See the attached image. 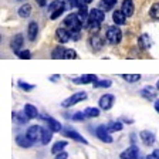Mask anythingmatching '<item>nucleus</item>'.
<instances>
[{
  "label": "nucleus",
  "instance_id": "obj_1",
  "mask_svg": "<svg viewBox=\"0 0 159 159\" xmlns=\"http://www.w3.org/2000/svg\"><path fill=\"white\" fill-rule=\"evenodd\" d=\"M105 39L109 44H118L119 41H121V39H122V33H121V30L116 26H111L107 30Z\"/></svg>",
  "mask_w": 159,
  "mask_h": 159
},
{
  "label": "nucleus",
  "instance_id": "obj_2",
  "mask_svg": "<svg viewBox=\"0 0 159 159\" xmlns=\"http://www.w3.org/2000/svg\"><path fill=\"white\" fill-rule=\"evenodd\" d=\"M64 24L70 29V31H80L81 27H83V23H81L78 14H70V16H67V19L64 20Z\"/></svg>",
  "mask_w": 159,
  "mask_h": 159
},
{
  "label": "nucleus",
  "instance_id": "obj_3",
  "mask_svg": "<svg viewBox=\"0 0 159 159\" xmlns=\"http://www.w3.org/2000/svg\"><path fill=\"white\" fill-rule=\"evenodd\" d=\"M85 98H87V93H84V91L83 93H75L71 97H68L67 99H64L63 102H61V105H63L64 108H70V107H73V105H75V104L84 101Z\"/></svg>",
  "mask_w": 159,
  "mask_h": 159
},
{
  "label": "nucleus",
  "instance_id": "obj_4",
  "mask_svg": "<svg viewBox=\"0 0 159 159\" xmlns=\"http://www.w3.org/2000/svg\"><path fill=\"white\" fill-rule=\"evenodd\" d=\"M97 136H98L102 142H107V143H111L114 141L112 136H111V132H109L108 129H107V125H99L95 131Z\"/></svg>",
  "mask_w": 159,
  "mask_h": 159
},
{
  "label": "nucleus",
  "instance_id": "obj_5",
  "mask_svg": "<svg viewBox=\"0 0 159 159\" xmlns=\"http://www.w3.org/2000/svg\"><path fill=\"white\" fill-rule=\"evenodd\" d=\"M27 136H29L33 142H36V141H39V139H41V135H43V128L39 125H33L30 126L29 129H27Z\"/></svg>",
  "mask_w": 159,
  "mask_h": 159
},
{
  "label": "nucleus",
  "instance_id": "obj_6",
  "mask_svg": "<svg viewBox=\"0 0 159 159\" xmlns=\"http://www.w3.org/2000/svg\"><path fill=\"white\" fill-rule=\"evenodd\" d=\"M114 101H115V97L111 95V94H105V95H102L101 98H99L98 105L102 109L108 111V109H111V107L114 105Z\"/></svg>",
  "mask_w": 159,
  "mask_h": 159
},
{
  "label": "nucleus",
  "instance_id": "obj_7",
  "mask_svg": "<svg viewBox=\"0 0 159 159\" xmlns=\"http://www.w3.org/2000/svg\"><path fill=\"white\" fill-rule=\"evenodd\" d=\"M138 158H139V149L135 145L129 146L128 149H125L121 153V159H138Z\"/></svg>",
  "mask_w": 159,
  "mask_h": 159
},
{
  "label": "nucleus",
  "instance_id": "obj_8",
  "mask_svg": "<svg viewBox=\"0 0 159 159\" xmlns=\"http://www.w3.org/2000/svg\"><path fill=\"white\" fill-rule=\"evenodd\" d=\"M23 43H24L23 34H16L13 37V40H11V43H10V47H11V50H13L14 53H19L20 50H21V47H23Z\"/></svg>",
  "mask_w": 159,
  "mask_h": 159
},
{
  "label": "nucleus",
  "instance_id": "obj_9",
  "mask_svg": "<svg viewBox=\"0 0 159 159\" xmlns=\"http://www.w3.org/2000/svg\"><path fill=\"white\" fill-rule=\"evenodd\" d=\"M105 19V14L101 9H93L89 11V21H95V23H101Z\"/></svg>",
  "mask_w": 159,
  "mask_h": 159
},
{
  "label": "nucleus",
  "instance_id": "obj_10",
  "mask_svg": "<svg viewBox=\"0 0 159 159\" xmlns=\"http://www.w3.org/2000/svg\"><path fill=\"white\" fill-rule=\"evenodd\" d=\"M16 143L20 146V148H30L34 142L29 138V136H27V134H24V135H17Z\"/></svg>",
  "mask_w": 159,
  "mask_h": 159
},
{
  "label": "nucleus",
  "instance_id": "obj_11",
  "mask_svg": "<svg viewBox=\"0 0 159 159\" xmlns=\"http://www.w3.org/2000/svg\"><path fill=\"white\" fill-rule=\"evenodd\" d=\"M95 81H97V75H94V74H85V75L74 78V83L75 84H91V83L94 84Z\"/></svg>",
  "mask_w": 159,
  "mask_h": 159
},
{
  "label": "nucleus",
  "instance_id": "obj_12",
  "mask_svg": "<svg viewBox=\"0 0 159 159\" xmlns=\"http://www.w3.org/2000/svg\"><path fill=\"white\" fill-rule=\"evenodd\" d=\"M141 139H142V142L145 143L146 146H151L155 143V135H153L151 131H142L141 132Z\"/></svg>",
  "mask_w": 159,
  "mask_h": 159
},
{
  "label": "nucleus",
  "instance_id": "obj_13",
  "mask_svg": "<svg viewBox=\"0 0 159 159\" xmlns=\"http://www.w3.org/2000/svg\"><path fill=\"white\" fill-rule=\"evenodd\" d=\"M56 36H57L60 43H67V41H70V39H71L70 30H66V29H57Z\"/></svg>",
  "mask_w": 159,
  "mask_h": 159
},
{
  "label": "nucleus",
  "instance_id": "obj_14",
  "mask_svg": "<svg viewBox=\"0 0 159 159\" xmlns=\"http://www.w3.org/2000/svg\"><path fill=\"white\" fill-rule=\"evenodd\" d=\"M121 10H122V13L126 17H131L134 14V2L132 0H124Z\"/></svg>",
  "mask_w": 159,
  "mask_h": 159
},
{
  "label": "nucleus",
  "instance_id": "obj_15",
  "mask_svg": "<svg viewBox=\"0 0 159 159\" xmlns=\"http://www.w3.org/2000/svg\"><path fill=\"white\" fill-rule=\"evenodd\" d=\"M37 33H39V26H37L36 21H31L29 24V29H27V36H29L30 41H34L37 37Z\"/></svg>",
  "mask_w": 159,
  "mask_h": 159
},
{
  "label": "nucleus",
  "instance_id": "obj_16",
  "mask_svg": "<svg viewBox=\"0 0 159 159\" xmlns=\"http://www.w3.org/2000/svg\"><path fill=\"white\" fill-rule=\"evenodd\" d=\"M64 135L68 136V138H71V139H74V141H77V142L88 143V142H87V139L84 138L83 135H80L78 132H75V131H64Z\"/></svg>",
  "mask_w": 159,
  "mask_h": 159
},
{
  "label": "nucleus",
  "instance_id": "obj_17",
  "mask_svg": "<svg viewBox=\"0 0 159 159\" xmlns=\"http://www.w3.org/2000/svg\"><path fill=\"white\" fill-rule=\"evenodd\" d=\"M46 121L48 122V128L53 131V132H60L61 129H63V126H61V124L58 122V121H56L54 118H51V116H47Z\"/></svg>",
  "mask_w": 159,
  "mask_h": 159
},
{
  "label": "nucleus",
  "instance_id": "obj_18",
  "mask_svg": "<svg viewBox=\"0 0 159 159\" xmlns=\"http://www.w3.org/2000/svg\"><path fill=\"white\" fill-rule=\"evenodd\" d=\"M24 112L27 114V116H29L30 119L39 116V111H37V108L34 105H31V104H26V105H24Z\"/></svg>",
  "mask_w": 159,
  "mask_h": 159
},
{
  "label": "nucleus",
  "instance_id": "obj_19",
  "mask_svg": "<svg viewBox=\"0 0 159 159\" xmlns=\"http://www.w3.org/2000/svg\"><path fill=\"white\" fill-rule=\"evenodd\" d=\"M125 19H126V16L122 13V10H116V11H114L112 20H114V23H115L116 26H119V24H124V23H125Z\"/></svg>",
  "mask_w": 159,
  "mask_h": 159
},
{
  "label": "nucleus",
  "instance_id": "obj_20",
  "mask_svg": "<svg viewBox=\"0 0 159 159\" xmlns=\"http://www.w3.org/2000/svg\"><path fill=\"white\" fill-rule=\"evenodd\" d=\"M51 138H53V131L50 128H43V135H41V141L40 142L43 145H47L51 141Z\"/></svg>",
  "mask_w": 159,
  "mask_h": 159
},
{
  "label": "nucleus",
  "instance_id": "obj_21",
  "mask_svg": "<svg viewBox=\"0 0 159 159\" xmlns=\"http://www.w3.org/2000/svg\"><path fill=\"white\" fill-rule=\"evenodd\" d=\"M141 95H142L143 98H146V99H153L156 97L155 88H152V87H145V88L141 91Z\"/></svg>",
  "mask_w": 159,
  "mask_h": 159
},
{
  "label": "nucleus",
  "instance_id": "obj_22",
  "mask_svg": "<svg viewBox=\"0 0 159 159\" xmlns=\"http://www.w3.org/2000/svg\"><path fill=\"white\" fill-rule=\"evenodd\" d=\"M102 44H104V41H102V39L101 37H98L95 34V36H93L91 37V46H93V48L94 50H101V47H102Z\"/></svg>",
  "mask_w": 159,
  "mask_h": 159
},
{
  "label": "nucleus",
  "instance_id": "obj_23",
  "mask_svg": "<svg viewBox=\"0 0 159 159\" xmlns=\"http://www.w3.org/2000/svg\"><path fill=\"white\" fill-rule=\"evenodd\" d=\"M67 146V142L66 141H58V142H56L53 145V148H51V152L54 153V155H57V153L63 152V149Z\"/></svg>",
  "mask_w": 159,
  "mask_h": 159
},
{
  "label": "nucleus",
  "instance_id": "obj_24",
  "mask_svg": "<svg viewBox=\"0 0 159 159\" xmlns=\"http://www.w3.org/2000/svg\"><path fill=\"white\" fill-rule=\"evenodd\" d=\"M139 46L142 47V48H149L151 47V37L148 36V34H142V36L139 37Z\"/></svg>",
  "mask_w": 159,
  "mask_h": 159
},
{
  "label": "nucleus",
  "instance_id": "obj_25",
  "mask_svg": "<svg viewBox=\"0 0 159 159\" xmlns=\"http://www.w3.org/2000/svg\"><path fill=\"white\" fill-rule=\"evenodd\" d=\"M13 118L16 119L19 124H26L27 121H29V116H27V114L24 112V111H21V112H16V114H13Z\"/></svg>",
  "mask_w": 159,
  "mask_h": 159
},
{
  "label": "nucleus",
  "instance_id": "obj_26",
  "mask_svg": "<svg viewBox=\"0 0 159 159\" xmlns=\"http://www.w3.org/2000/svg\"><path fill=\"white\" fill-rule=\"evenodd\" d=\"M66 50L64 47H57V48H54L53 54H51V57H53L54 60H60V58H64V56H66Z\"/></svg>",
  "mask_w": 159,
  "mask_h": 159
},
{
  "label": "nucleus",
  "instance_id": "obj_27",
  "mask_svg": "<svg viewBox=\"0 0 159 159\" xmlns=\"http://www.w3.org/2000/svg\"><path fill=\"white\" fill-rule=\"evenodd\" d=\"M31 14V6L30 4H23L19 9V16L20 17H29Z\"/></svg>",
  "mask_w": 159,
  "mask_h": 159
},
{
  "label": "nucleus",
  "instance_id": "obj_28",
  "mask_svg": "<svg viewBox=\"0 0 159 159\" xmlns=\"http://www.w3.org/2000/svg\"><path fill=\"white\" fill-rule=\"evenodd\" d=\"M107 129H108L109 132H119V131L122 129V124L112 121V122H109L108 125H107Z\"/></svg>",
  "mask_w": 159,
  "mask_h": 159
},
{
  "label": "nucleus",
  "instance_id": "obj_29",
  "mask_svg": "<svg viewBox=\"0 0 159 159\" xmlns=\"http://www.w3.org/2000/svg\"><path fill=\"white\" fill-rule=\"evenodd\" d=\"M87 118H95V116L99 115V109L98 108H93V107H88V108L84 111Z\"/></svg>",
  "mask_w": 159,
  "mask_h": 159
},
{
  "label": "nucleus",
  "instance_id": "obj_30",
  "mask_svg": "<svg viewBox=\"0 0 159 159\" xmlns=\"http://www.w3.org/2000/svg\"><path fill=\"white\" fill-rule=\"evenodd\" d=\"M122 78L125 80V81H128V83H136V81H139L141 80V75L139 74H124Z\"/></svg>",
  "mask_w": 159,
  "mask_h": 159
},
{
  "label": "nucleus",
  "instance_id": "obj_31",
  "mask_svg": "<svg viewBox=\"0 0 159 159\" xmlns=\"http://www.w3.org/2000/svg\"><path fill=\"white\" fill-rule=\"evenodd\" d=\"M112 85V83L109 80H101V81H95L94 83V87L95 88H108V87Z\"/></svg>",
  "mask_w": 159,
  "mask_h": 159
},
{
  "label": "nucleus",
  "instance_id": "obj_32",
  "mask_svg": "<svg viewBox=\"0 0 159 159\" xmlns=\"http://www.w3.org/2000/svg\"><path fill=\"white\" fill-rule=\"evenodd\" d=\"M151 17L155 20H159V3H155L152 7H151V11H149Z\"/></svg>",
  "mask_w": 159,
  "mask_h": 159
},
{
  "label": "nucleus",
  "instance_id": "obj_33",
  "mask_svg": "<svg viewBox=\"0 0 159 159\" xmlns=\"http://www.w3.org/2000/svg\"><path fill=\"white\" fill-rule=\"evenodd\" d=\"M64 3L63 2H60V0H56V2H53V3L48 6V11H51V13H54L56 10H58L60 7H63Z\"/></svg>",
  "mask_w": 159,
  "mask_h": 159
},
{
  "label": "nucleus",
  "instance_id": "obj_34",
  "mask_svg": "<svg viewBox=\"0 0 159 159\" xmlns=\"http://www.w3.org/2000/svg\"><path fill=\"white\" fill-rule=\"evenodd\" d=\"M116 3V0H102V3H101V6L104 7L105 10H111L114 7V4Z\"/></svg>",
  "mask_w": 159,
  "mask_h": 159
},
{
  "label": "nucleus",
  "instance_id": "obj_35",
  "mask_svg": "<svg viewBox=\"0 0 159 159\" xmlns=\"http://www.w3.org/2000/svg\"><path fill=\"white\" fill-rule=\"evenodd\" d=\"M17 56H19L21 60H29L30 57H31V54H30L29 50H20L19 53H17Z\"/></svg>",
  "mask_w": 159,
  "mask_h": 159
},
{
  "label": "nucleus",
  "instance_id": "obj_36",
  "mask_svg": "<svg viewBox=\"0 0 159 159\" xmlns=\"http://www.w3.org/2000/svg\"><path fill=\"white\" fill-rule=\"evenodd\" d=\"M88 29H89V31L91 33H98V30H99V23H95V21H89V26H88Z\"/></svg>",
  "mask_w": 159,
  "mask_h": 159
},
{
  "label": "nucleus",
  "instance_id": "obj_37",
  "mask_svg": "<svg viewBox=\"0 0 159 159\" xmlns=\"http://www.w3.org/2000/svg\"><path fill=\"white\" fill-rule=\"evenodd\" d=\"M64 58H66V60H73V58H77V53L74 51V50L68 48V50H66V56H64Z\"/></svg>",
  "mask_w": 159,
  "mask_h": 159
},
{
  "label": "nucleus",
  "instance_id": "obj_38",
  "mask_svg": "<svg viewBox=\"0 0 159 159\" xmlns=\"http://www.w3.org/2000/svg\"><path fill=\"white\" fill-rule=\"evenodd\" d=\"M70 4L71 7H83L85 6V0H70Z\"/></svg>",
  "mask_w": 159,
  "mask_h": 159
},
{
  "label": "nucleus",
  "instance_id": "obj_39",
  "mask_svg": "<svg viewBox=\"0 0 159 159\" xmlns=\"http://www.w3.org/2000/svg\"><path fill=\"white\" fill-rule=\"evenodd\" d=\"M64 10H66V6L60 7L58 10H56V11H54V13H51V20H56V19H58V17L64 13Z\"/></svg>",
  "mask_w": 159,
  "mask_h": 159
},
{
  "label": "nucleus",
  "instance_id": "obj_40",
  "mask_svg": "<svg viewBox=\"0 0 159 159\" xmlns=\"http://www.w3.org/2000/svg\"><path fill=\"white\" fill-rule=\"evenodd\" d=\"M70 118L73 119V121H84L87 116H85V114L84 112H75L73 116H70Z\"/></svg>",
  "mask_w": 159,
  "mask_h": 159
},
{
  "label": "nucleus",
  "instance_id": "obj_41",
  "mask_svg": "<svg viewBox=\"0 0 159 159\" xmlns=\"http://www.w3.org/2000/svg\"><path fill=\"white\" fill-rule=\"evenodd\" d=\"M19 87H20V88H23V89H26V91H30V89H33V88H34V85L26 84L24 81H19Z\"/></svg>",
  "mask_w": 159,
  "mask_h": 159
},
{
  "label": "nucleus",
  "instance_id": "obj_42",
  "mask_svg": "<svg viewBox=\"0 0 159 159\" xmlns=\"http://www.w3.org/2000/svg\"><path fill=\"white\" fill-rule=\"evenodd\" d=\"M56 159H68V153L63 151V152L57 153V155H56Z\"/></svg>",
  "mask_w": 159,
  "mask_h": 159
},
{
  "label": "nucleus",
  "instance_id": "obj_43",
  "mask_svg": "<svg viewBox=\"0 0 159 159\" xmlns=\"http://www.w3.org/2000/svg\"><path fill=\"white\" fill-rule=\"evenodd\" d=\"M148 159H159V149H155L152 152V155H149Z\"/></svg>",
  "mask_w": 159,
  "mask_h": 159
},
{
  "label": "nucleus",
  "instance_id": "obj_44",
  "mask_svg": "<svg viewBox=\"0 0 159 159\" xmlns=\"http://www.w3.org/2000/svg\"><path fill=\"white\" fill-rule=\"evenodd\" d=\"M36 2H37V4L41 6V7H44L46 6V3H47V0H36Z\"/></svg>",
  "mask_w": 159,
  "mask_h": 159
},
{
  "label": "nucleus",
  "instance_id": "obj_45",
  "mask_svg": "<svg viewBox=\"0 0 159 159\" xmlns=\"http://www.w3.org/2000/svg\"><path fill=\"white\" fill-rule=\"evenodd\" d=\"M155 111L159 114V99H156L155 101Z\"/></svg>",
  "mask_w": 159,
  "mask_h": 159
},
{
  "label": "nucleus",
  "instance_id": "obj_46",
  "mask_svg": "<svg viewBox=\"0 0 159 159\" xmlns=\"http://www.w3.org/2000/svg\"><path fill=\"white\" fill-rule=\"evenodd\" d=\"M60 77L58 75H54V77H51V80H53V81H56V80H58Z\"/></svg>",
  "mask_w": 159,
  "mask_h": 159
},
{
  "label": "nucleus",
  "instance_id": "obj_47",
  "mask_svg": "<svg viewBox=\"0 0 159 159\" xmlns=\"http://www.w3.org/2000/svg\"><path fill=\"white\" fill-rule=\"evenodd\" d=\"M91 2H93V0H85V3H91Z\"/></svg>",
  "mask_w": 159,
  "mask_h": 159
},
{
  "label": "nucleus",
  "instance_id": "obj_48",
  "mask_svg": "<svg viewBox=\"0 0 159 159\" xmlns=\"http://www.w3.org/2000/svg\"><path fill=\"white\" fill-rule=\"evenodd\" d=\"M156 88H158V89H159V81H158V84H156Z\"/></svg>",
  "mask_w": 159,
  "mask_h": 159
}]
</instances>
